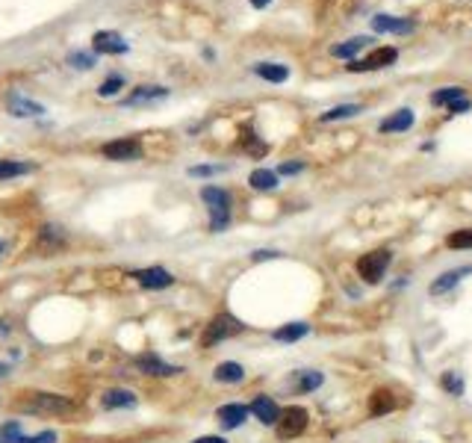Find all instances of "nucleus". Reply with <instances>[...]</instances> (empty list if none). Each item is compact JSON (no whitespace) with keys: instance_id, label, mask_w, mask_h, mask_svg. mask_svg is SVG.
<instances>
[{"instance_id":"obj_1","label":"nucleus","mask_w":472,"mask_h":443,"mask_svg":"<svg viewBox=\"0 0 472 443\" xmlns=\"http://www.w3.org/2000/svg\"><path fill=\"white\" fill-rule=\"evenodd\" d=\"M15 408L24 411V414L54 417V420H71V417L80 414V405L71 396H59V393H45V390L21 393V399L15 402Z\"/></svg>"},{"instance_id":"obj_2","label":"nucleus","mask_w":472,"mask_h":443,"mask_svg":"<svg viewBox=\"0 0 472 443\" xmlns=\"http://www.w3.org/2000/svg\"><path fill=\"white\" fill-rule=\"evenodd\" d=\"M201 201L207 204V213H210V231L222 234L230 225V192L222 187H204L201 189Z\"/></svg>"},{"instance_id":"obj_3","label":"nucleus","mask_w":472,"mask_h":443,"mask_svg":"<svg viewBox=\"0 0 472 443\" xmlns=\"http://www.w3.org/2000/svg\"><path fill=\"white\" fill-rule=\"evenodd\" d=\"M390 260H393V252L390 249H375L369 254H360L358 264H354V269H358V275L363 278L366 284H381L387 269H390Z\"/></svg>"},{"instance_id":"obj_4","label":"nucleus","mask_w":472,"mask_h":443,"mask_svg":"<svg viewBox=\"0 0 472 443\" xmlns=\"http://www.w3.org/2000/svg\"><path fill=\"white\" fill-rule=\"evenodd\" d=\"M307 425H310L307 408L290 405V408H281V417H278V423H275V429H278V437H281V440H293V437H298V435H305Z\"/></svg>"},{"instance_id":"obj_5","label":"nucleus","mask_w":472,"mask_h":443,"mask_svg":"<svg viewBox=\"0 0 472 443\" xmlns=\"http://www.w3.org/2000/svg\"><path fill=\"white\" fill-rule=\"evenodd\" d=\"M242 322L230 317V314H218L210 319V325H204V334H201V346H216V343H222L228 337H236L242 334Z\"/></svg>"},{"instance_id":"obj_6","label":"nucleus","mask_w":472,"mask_h":443,"mask_svg":"<svg viewBox=\"0 0 472 443\" xmlns=\"http://www.w3.org/2000/svg\"><path fill=\"white\" fill-rule=\"evenodd\" d=\"M100 154L112 163H133L142 157V142L136 136H122V139H112V142H104L100 145Z\"/></svg>"},{"instance_id":"obj_7","label":"nucleus","mask_w":472,"mask_h":443,"mask_svg":"<svg viewBox=\"0 0 472 443\" xmlns=\"http://www.w3.org/2000/svg\"><path fill=\"white\" fill-rule=\"evenodd\" d=\"M396 59H399L396 47H375L372 54H366L363 59L351 62L348 71H381V69H390V65H396Z\"/></svg>"},{"instance_id":"obj_8","label":"nucleus","mask_w":472,"mask_h":443,"mask_svg":"<svg viewBox=\"0 0 472 443\" xmlns=\"http://www.w3.org/2000/svg\"><path fill=\"white\" fill-rule=\"evenodd\" d=\"M92 51L95 54H107V57H122L130 51V45L124 42L122 33H115V30H100L92 36Z\"/></svg>"},{"instance_id":"obj_9","label":"nucleus","mask_w":472,"mask_h":443,"mask_svg":"<svg viewBox=\"0 0 472 443\" xmlns=\"http://www.w3.org/2000/svg\"><path fill=\"white\" fill-rule=\"evenodd\" d=\"M133 278H136V281H139L142 287H148V290H165V287L175 284V275L168 272V269H163V266L136 269V272H133Z\"/></svg>"},{"instance_id":"obj_10","label":"nucleus","mask_w":472,"mask_h":443,"mask_svg":"<svg viewBox=\"0 0 472 443\" xmlns=\"http://www.w3.org/2000/svg\"><path fill=\"white\" fill-rule=\"evenodd\" d=\"M466 275H472V264L458 266V269H449V272H443V275H437L434 281H431V287H428V293H431V295H446L449 290L458 287V284H461V278H466Z\"/></svg>"},{"instance_id":"obj_11","label":"nucleus","mask_w":472,"mask_h":443,"mask_svg":"<svg viewBox=\"0 0 472 443\" xmlns=\"http://www.w3.org/2000/svg\"><path fill=\"white\" fill-rule=\"evenodd\" d=\"M372 30L375 33H396V36H408V33L416 30V21L413 18H396V15H375Z\"/></svg>"},{"instance_id":"obj_12","label":"nucleus","mask_w":472,"mask_h":443,"mask_svg":"<svg viewBox=\"0 0 472 443\" xmlns=\"http://www.w3.org/2000/svg\"><path fill=\"white\" fill-rule=\"evenodd\" d=\"M136 367H139L145 375H157V379H168V375L183 372V367L165 364V360H163V358H157V355H139V358H136Z\"/></svg>"},{"instance_id":"obj_13","label":"nucleus","mask_w":472,"mask_h":443,"mask_svg":"<svg viewBox=\"0 0 472 443\" xmlns=\"http://www.w3.org/2000/svg\"><path fill=\"white\" fill-rule=\"evenodd\" d=\"M216 420L222 423V429H240V425L248 420V405H240V402H228V405H222L216 411Z\"/></svg>"},{"instance_id":"obj_14","label":"nucleus","mask_w":472,"mask_h":443,"mask_svg":"<svg viewBox=\"0 0 472 443\" xmlns=\"http://www.w3.org/2000/svg\"><path fill=\"white\" fill-rule=\"evenodd\" d=\"M248 411L254 414L263 425H275L278 417H281V408H278V402H275L272 396H254V399H251V408H248Z\"/></svg>"},{"instance_id":"obj_15","label":"nucleus","mask_w":472,"mask_h":443,"mask_svg":"<svg viewBox=\"0 0 472 443\" xmlns=\"http://www.w3.org/2000/svg\"><path fill=\"white\" fill-rule=\"evenodd\" d=\"M411 127H413V110H408V107L393 112V116H387L378 124L381 134H404V130H411Z\"/></svg>"},{"instance_id":"obj_16","label":"nucleus","mask_w":472,"mask_h":443,"mask_svg":"<svg viewBox=\"0 0 472 443\" xmlns=\"http://www.w3.org/2000/svg\"><path fill=\"white\" fill-rule=\"evenodd\" d=\"M163 98H168V89L165 86H136L127 98L124 104L127 107H136V104H151V101H163Z\"/></svg>"},{"instance_id":"obj_17","label":"nucleus","mask_w":472,"mask_h":443,"mask_svg":"<svg viewBox=\"0 0 472 443\" xmlns=\"http://www.w3.org/2000/svg\"><path fill=\"white\" fill-rule=\"evenodd\" d=\"M396 411V396L390 390H375L372 396H369V417H384V414H390Z\"/></svg>"},{"instance_id":"obj_18","label":"nucleus","mask_w":472,"mask_h":443,"mask_svg":"<svg viewBox=\"0 0 472 443\" xmlns=\"http://www.w3.org/2000/svg\"><path fill=\"white\" fill-rule=\"evenodd\" d=\"M9 112L12 116H18V119H39V116H45V107L42 104H36V101H30V98H9Z\"/></svg>"},{"instance_id":"obj_19","label":"nucleus","mask_w":472,"mask_h":443,"mask_svg":"<svg viewBox=\"0 0 472 443\" xmlns=\"http://www.w3.org/2000/svg\"><path fill=\"white\" fill-rule=\"evenodd\" d=\"M136 405V396H133L130 390H107L104 396H100V408L104 411H115V408H133Z\"/></svg>"},{"instance_id":"obj_20","label":"nucleus","mask_w":472,"mask_h":443,"mask_svg":"<svg viewBox=\"0 0 472 443\" xmlns=\"http://www.w3.org/2000/svg\"><path fill=\"white\" fill-rule=\"evenodd\" d=\"M248 187L257 189V192H272L278 189V172L272 169H254L248 175Z\"/></svg>"},{"instance_id":"obj_21","label":"nucleus","mask_w":472,"mask_h":443,"mask_svg":"<svg viewBox=\"0 0 472 443\" xmlns=\"http://www.w3.org/2000/svg\"><path fill=\"white\" fill-rule=\"evenodd\" d=\"M254 74L269 80V83H283V80H290V69L281 62H257L254 65Z\"/></svg>"},{"instance_id":"obj_22","label":"nucleus","mask_w":472,"mask_h":443,"mask_svg":"<svg viewBox=\"0 0 472 443\" xmlns=\"http://www.w3.org/2000/svg\"><path fill=\"white\" fill-rule=\"evenodd\" d=\"M216 382H222V384H240L245 379V370L242 364H236V360H225V364H218L216 367Z\"/></svg>"},{"instance_id":"obj_23","label":"nucleus","mask_w":472,"mask_h":443,"mask_svg":"<svg viewBox=\"0 0 472 443\" xmlns=\"http://www.w3.org/2000/svg\"><path fill=\"white\" fill-rule=\"evenodd\" d=\"M310 334V325L307 322H286V325H281L278 331L272 334L278 343H298L301 337H307Z\"/></svg>"},{"instance_id":"obj_24","label":"nucleus","mask_w":472,"mask_h":443,"mask_svg":"<svg viewBox=\"0 0 472 443\" xmlns=\"http://www.w3.org/2000/svg\"><path fill=\"white\" fill-rule=\"evenodd\" d=\"M322 382H325V375L316 372V370H301V372H295V390H298V393H310V390H316V387H322Z\"/></svg>"},{"instance_id":"obj_25","label":"nucleus","mask_w":472,"mask_h":443,"mask_svg":"<svg viewBox=\"0 0 472 443\" xmlns=\"http://www.w3.org/2000/svg\"><path fill=\"white\" fill-rule=\"evenodd\" d=\"M36 172L33 163H21V160H0V180H9V177H21V175H30Z\"/></svg>"},{"instance_id":"obj_26","label":"nucleus","mask_w":472,"mask_h":443,"mask_svg":"<svg viewBox=\"0 0 472 443\" xmlns=\"http://www.w3.org/2000/svg\"><path fill=\"white\" fill-rule=\"evenodd\" d=\"M42 252H47V254H54V252H59L62 245H65V237H62V231L59 228H42Z\"/></svg>"},{"instance_id":"obj_27","label":"nucleus","mask_w":472,"mask_h":443,"mask_svg":"<svg viewBox=\"0 0 472 443\" xmlns=\"http://www.w3.org/2000/svg\"><path fill=\"white\" fill-rule=\"evenodd\" d=\"M363 107L360 104H340V107H334L328 112H322V119L319 122H340V119H354V116H360Z\"/></svg>"},{"instance_id":"obj_28","label":"nucleus","mask_w":472,"mask_h":443,"mask_svg":"<svg viewBox=\"0 0 472 443\" xmlns=\"http://www.w3.org/2000/svg\"><path fill=\"white\" fill-rule=\"evenodd\" d=\"M461 98H466L461 86H446V89H437V92L431 95V104H434V107H449V104H454V101H461Z\"/></svg>"},{"instance_id":"obj_29","label":"nucleus","mask_w":472,"mask_h":443,"mask_svg":"<svg viewBox=\"0 0 472 443\" xmlns=\"http://www.w3.org/2000/svg\"><path fill=\"white\" fill-rule=\"evenodd\" d=\"M366 42H369L366 36H358V39H348L346 45H334V47H331V57H336V59H351Z\"/></svg>"},{"instance_id":"obj_30","label":"nucleus","mask_w":472,"mask_h":443,"mask_svg":"<svg viewBox=\"0 0 472 443\" xmlns=\"http://www.w3.org/2000/svg\"><path fill=\"white\" fill-rule=\"evenodd\" d=\"M440 384L452 393V396H464V387H466V384H464V379H461V375L454 372V370H449V372H443V375H440Z\"/></svg>"},{"instance_id":"obj_31","label":"nucleus","mask_w":472,"mask_h":443,"mask_svg":"<svg viewBox=\"0 0 472 443\" xmlns=\"http://www.w3.org/2000/svg\"><path fill=\"white\" fill-rule=\"evenodd\" d=\"M449 249H472V228H464V231H452L446 237Z\"/></svg>"},{"instance_id":"obj_32","label":"nucleus","mask_w":472,"mask_h":443,"mask_svg":"<svg viewBox=\"0 0 472 443\" xmlns=\"http://www.w3.org/2000/svg\"><path fill=\"white\" fill-rule=\"evenodd\" d=\"M118 89H124V77L122 74H110L104 83L98 86V95L100 98H112V95H118Z\"/></svg>"},{"instance_id":"obj_33","label":"nucleus","mask_w":472,"mask_h":443,"mask_svg":"<svg viewBox=\"0 0 472 443\" xmlns=\"http://www.w3.org/2000/svg\"><path fill=\"white\" fill-rule=\"evenodd\" d=\"M69 65H71V69H80V71H89L92 65H95V57L83 54V51H71L69 54Z\"/></svg>"},{"instance_id":"obj_34","label":"nucleus","mask_w":472,"mask_h":443,"mask_svg":"<svg viewBox=\"0 0 472 443\" xmlns=\"http://www.w3.org/2000/svg\"><path fill=\"white\" fill-rule=\"evenodd\" d=\"M18 437H21V423H18V420L0 425V440H4V443H15Z\"/></svg>"},{"instance_id":"obj_35","label":"nucleus","mask_w":472,"mask_h":443,"mask_svg":"<svg viewBox=\"0 0 472 443\" xmlns=\"http://www.w3.org/2000/svg\"><path fill=\"white\" fill-rule=\"evenodd\" d=\"M15 443H57V435H54V432H39V435H33V437L21 435Z\"/></svg>"},{"instance_id":"obj_36","label":"nucleus","mask_w":472,"mask_h":443,"mask_svg":"<svg viewBox=\"0 0 472 443\" xmlns=\"http://www.w3.org/2000/svg\"><path fill=\"white\" fill-rule=\"evenodd\" d=\"M218 172H225V166H192L189 169L192 177H210V175H218Z\"/></svg>"},{"instance_id":"obj_37","label":"nucleus","mask_w":472,"mask_h":443,"mask_svg":"<svg viewBox=\"0 0 472 443\" xmlns=\"http://www.w3.org/2000/svg\"><path fill=\"white\" fill-rule=\"evenodd\" d=\"M298 172H305V163H281L278 166V175H298Z\"/></svg>"},{"instance_id":"obj_38","label":"nucleus","mask_w":472,"mask_h":443,"mask_svg":"<svg viewBox=\"0 0 472 443\" xmlns=\"http://www.w3.org/2000/svg\"><path fill=\"white\" fill-rule=\"evenodd\" d=\"M469 110H472V101H469V98H461V101L449 104V112H452V116H461V112H469Z\"/></svg>"},{"instance_id":"obj_39","label":"nucleus","mask_w":472,"mask_h":443,"mask_svg":"<svg viewBox=\"0 0 472 443\" xmlns=\"http://www.w3.org/2000/svg\"><path fill=\"white\" fill-rule=\"evenodd\" d=\"M192 443H228V440L218 437V435H204V437H195Z\"/></svg>"},{"instance_id":"obj_40","label":"nucleus","mask_w":472,"mask_h":443,"mask_svg":"<svg viewBox=\"0 0 472 443\" xmlns=\"http://www.w3.org/2000/svg\"><path fill=\"white\" fill-rule=\"evenodd\" d=\"M272 257H278V252H254V254H251L254 264H257V260H272Z\"/></svg>"},{"instance_id":"obj_41","label":"nucleus","mask_w":472,"mask_h":443,"mask_svg":"<svg viewBox=\"0 0 472 443\" xmlns=\"http://www.w3.org/2000/svg\"><path fill=\"white\" fill-rule=\"evenodd\" d=\"M248 4H251V6H254V9H266L269 4H272V0H248Z\"/></svg>"},{"instance_id":"obj_42","label":"nucleus","mask_w":472,"mask_h":443,"mask_svg":"<svg viewBox=\"0 0 472 443\" xmlns=\"http://www.w3.org/2000/svg\"><path fill=\"white\" fill-rule=\"evenodd\" d=\"M6 372H9V367H6V364H0V379H4Z\"/></svg>"},{"instance_id":"obj_43","label":"nucleus","mask_w":472,"mask_h":443,"mask_svg":"<svg viewBox=\"0 0 472 443\" xmlns=\"http://www.w3.org/2000/svg\"><path fill=\"white\" fill-rule=\"evenodd\" d=\"M4 252H6V242H4V240H0V254H4Z\"/></svg>"}]
</instances>
